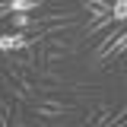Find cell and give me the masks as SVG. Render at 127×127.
Segmentation results:
<instances>
[{
  "label": "cell",
  "instance_id": "277c9868",
  "mask_svg": "<svg viewBox=\"0 0 127 127\" xmlns=\"http://www.w3.org/2000/svg\"><path fill=\"white\" fill-rule=\"evenodd\" d=\"M10 13V3H0V16H6Z\"/></svg>",
  "mask_w": 127,
  "mask_h": 127
},
{
  "label": "cell",
  "instance_id": "3957f363",
  "mask_svg": "<svg viewBox=\"0 0 127 127\" xmlns=\"http://www.w3.org/2000/svg\"><path fill=\"white\" fill-rule=\"evenodd\" d=\"M124 51H127V32H121L118 41H114V48L108 51V57H118V54H124Z\"/></svg>",
  "mask_w": 127,
  "mask_h": 127
},
{
  "label": "cell",
  "instance_id": "6da1fadb",
  "mask_svg": "<svg viewBox=\"0 0 127 127\" xmlns=\"http://www.w3.org/2000/svg\"><path fill=\"white\" fill-rule=\"evenodd\" d=\"M38 6H41V0H10V13H29Z\"/></svg>",
  "mask_w": 127,
  "mask_h": 127
},
{
  "label": "cell",
  "instance_id": "7a4b0ae2",
  "mask_svg": "<svg viewBox=\"0 0 127 127\" xmlns=\"http://www.w3.org/2000/svg\"><path fill=\"white\" fill-rule=\"evenodd\" d=\"M111 16H114V22H124V19H127V0H114Z\"/></svg>",
  "mask_w": 127,
  "mask_h": 127
}]
</instances>
